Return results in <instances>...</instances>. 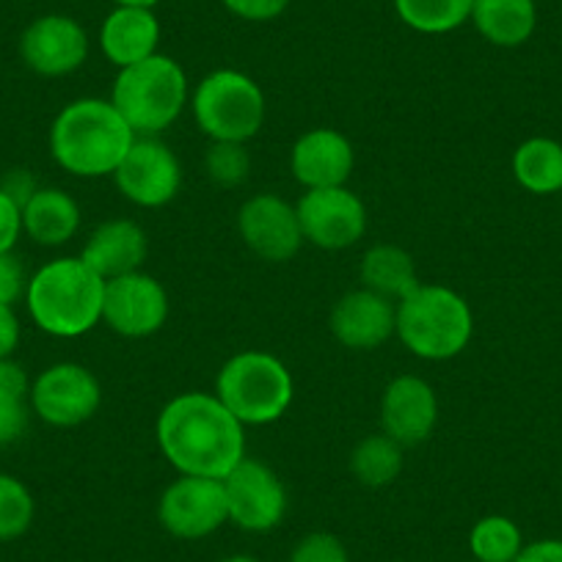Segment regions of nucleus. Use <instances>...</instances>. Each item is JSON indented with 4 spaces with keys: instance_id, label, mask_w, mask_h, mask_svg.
Returning <instances> with one entry per match:
<instances>
[{
    "instance_id": "nucleus-1",
    "label": "nucleus",
    "mask_w": 562,
    "mask_h": 562,
    "mask_svg": "<svg viewBox=\"0 0 562 562\" xmlns=\"http://www.w3.org/2000/svg\"><path fill=\"white\" fill-rule=\"evenodd\" d=\"M158 447L180 474L224 480L246 458V425L210 392H182L160 408Z\"/></svg>"
},
{
    "instance_id": "nucleus-2",
    "label": "nucleus",
    "mask_w": 562,
    "mask_h": 562,
    "mask_svg": "<svg viewBox=\"0 0 562 562\" xmlns=\"http://www.w3.org/2000/svg\"><path fill=\"white\" fill-rule=\"evenodd\" d=\"M135 133L111 100L80 97L61 108L50 127V155L67 175L83 180L113 177Z\"/></svg>"
},
{
    "instance_id": "nucleus-3",
    "label": "nucleus",
    "mask_w": 562,
    "mask_h": 562,
    "mask_svg": "<svg viewBox=\"0 0 562 562\" xmlns=\"http://www.w3.org/2000/svg\"><path fill=\"white\" fill-rule=\"evenodd\" d=\"M105 279L80 257H61L42 265L29 279L25 304L31 321L45 334L75 339L102 323Z\"/></svg>"
},
{
    "instance_id": "nucleus-4",
    "label": "nucleus",
    "mask_w": 562,
    "mask_h": 562,
    "mask_svg": "<svg viewBox=\"0 0 562 562\" xmlns=\"http://www.w3.org/2000/svg\"><path fill=\"white\" fill-rule=\"evenodd\" d=\"M394 315H397L394 337L416 359H456L472 342V306L461 293L445 284H419L414 293L397 301Z\"/></svg>"
},
{
    "instance_id": "nucleus-5",
    "label": "nucleus",
    "mask_w": 562,
    "mask_h": 562,
    "mask_svg": "<svg viewBox=\"0 0 562 562\" xmlns=\"http://www.w3.org/2000/svg\"><path fill=\"white\" fill-rule=\"evenodd\" d=\"M111 102L135 135H160L182 116L191 86L180 61L155 53L147 61L119 69Z\"/></svg>"
},
{
    "instance_id": "nucleus-6",
    "label": "nucleus",
    "mask_w": 562,
    "mask_h": 562,
    "mask_svg": "<svg viewBox=\"0 0 562 562\" xmlns=\"http://www.w3.org/2000/svg\"><path fill=\"white\" fill-rule=\"evenodd\" d=\"M215 397L243 425H273L293 405L295 383L288 364L268 350H240L221 364Z\"/></svg>"
},
{
    "instance_id": "nucleus-7",
    "label": "nucleus",
    "mask_w": 562,
    "mask_h": 562,
    "mask_svg": "<svg viewBox=\"0 0 562 562\" xmlns=\"http://www.w3.org/2000/svg\"><path fill=\"white\" fill-rule=\"evenodd\" d=\"M193 119L210 140L248 144L265 124V94L254 78L237 69L204 75L191 94Z\"/></svg>"
},
{
    "instance_id": "nucleus-8",
    "label": "nucleus",
    "mask_w": 562,
    "mask_h": 562,
    "mask_svg": "<svg viewBox=\"0 0 562 562\" xmlns=\"http://www.w3.org/2000/svg\"><path fill=\"white\" fill-rule=\"evenodd\" d=\"M113 182L135 207L158 210L180 193L182 164L160 135H135L133 147L113 171Z\"/></svg>"
},
{
    "instance_id": "nucleus-9",
    "label": "nucleus",
    "mask_w": 562,
    "mask_h": 562,
    "mask_svg": "<svg viewBox=\"0 0 562 562\" xmlns=\"http://www.w3.org/2000/svg\"><path fill=\"white\" fill-rule=\"evenodd\" d=\"M158 521L171 538L204 540L229 521L224 480L180 474L158 499Z\"/></svg>"
},
{
    "instance_id": "nucleus-10",
    "label": "nucleus",
    "mask_w": 562,
    "mask_h": 562,
    "mask_svg": "<svg viewBox=\"0 0 562 562\" xmlns=\"http://www.w3.org/2000/svg\"><path fill=\"white\" fill-rule=\"evenodd\" d=\"M31 408L53 428H78L100 411L102 386L94 372L75 361H58L31 383Z\"/></svg>"
},
{
    "instance_id": "nucleus-11",
    "label": "nucleus",
    "mask_w": 562,
    "mask_h": 562,
    "mask_svg": "<svg viewBox=\"0 0 562 562\" xmlns=\"http://www.w3.org/2000/svg\"><path fill=\"white\" fill-rule=\"evenodd\" d=\"M304 243L323 251H345L367 235V204L348 186L304 191L295 202Z\"/></svg>"
},
{
    "instance_id": "nucleus-12",
    "label": "nucleus",
    "mask_w": 562,
    "mask_h": 562,
    "mask_svg": "<svg viewBox=\"0 0 562 562\" xmlns=\"http://www.w3.org/2000/svg\"><path fill=\"white\" fill-rule=\"evenodd\" d=\"M169 293L153 273L116 276L105 281L102 323L124 339H147L158 334L169 321Z\"/></svg>"
},
{
    "instance_id": "nucleus-13",
    "label": "nucleus",
    "mask_w": 562,
    "mask_h": 562,
    "mask_svg": "<svg viewBox=\"0 0 562 562\" xmlns=\"http://www.w3.org/2000/svg\"><path fill=\"white\" fill-rule=\"evenodd\" d=\"M229 521L243 532H270L288 516V488L268 463L243 458L224 477Z\"/></svg>"
},
{
    "instance_id": "nucleus-14",
    "label": "nucleus",
    "mask_w": 562,
    "mask_h": 562,
    "mask_svg": "<svg viewBox=\"0 0 562 562\" xmlns=\"http://www.w3.org/2000/svg\"><path fill=\"white\" fill-rule=\"evenodd\" d=\"M237 235L265 262H290L304 246L295 204L276 193H257L237 210Z\"/></svg>"
},
{
    "instance_id": "nucleus-15",
    "label": "nucleus",
    "mask_w": 562,
    "mask_h": 562,
    "mask_svg": "<svg viewBox=\"0 0 562 562\" xmlns=\"http://www.w3.org/2000/svg\"><path fill=\"white\" fill-rule=\"evenodd\" d=\"M20 56L31 72L42 78H64L78 72L89 58V34L75 18L45 14L23 31Z\"/></svg>"
},
{
    "instance_id": "nucleus-16",
    "label": "nucleus",
    "mask_w": 562,
    "mask_h": 562,
    "mask_svg": "<svg viewBox=\"0 0 562 562\" xmlns=\"http://www.w3.org/2000/svg\"><path fill=\"white\" fill-rule=\"evenodd\" d=\"M439 425L436 389L419 375H397L381 394V430L403 447H419Z\"/></svg>"
},
{
    "instance_id": "nucleus-17",
    "label": "nucleus",
    "mask_w": 562,
    "mask_h": 562,
    "mask_svg": "<svg viewBox=\"0 0 562 562\" xmlns=\"http://www.w3.org/2000/svg\"><path fill=\"white\" fill-rule=\"evenodd\" d=\"M353 166V144L334 127L306 130L290 149V171L304 191L348 186Z\"/></svg>"
},
{
    "instance_id": "nucleus-18",
    "label": "nucleus",
    "mask_w": 562,
    "mask_h": 562,
    "mask_svg": "<svg viewBox=\"0 0 562 562\" xmlns=\"http://www.w3.org/2000/svg\"><path fill=\"white\" fill-rule=\"evenodd\" d=\"M397 304L383 295L359 288L345 293L334 304L328 326L334 339L348 350H378L394 337Z\"/></svg>"
},
{
    "instance_id": "nucleus-19",
    "label": "nucleus",
    "mask_w": 562,
    "mask_h": 562,
    "mask_svg": "<svg viewBox=\"0 0 562 562\" xmlns=\"http://www.w3.org/2000/svg\"><path fill=\"white\" fill-rule=\"evenodd\" d=\"M149 254V237L144 226L130 218H111L97 226L83 243L80 259L100 279L111 281L116 276L135 273L144 268Z\"/></svg>"
},
{
    "instance_id": "nucleus-20",
    "label": "nucleus",
    "mask_w": 562,
    "mask_h": 562,
    "mask_svg": "<svg viewBox=\"0 0 562 562\" xmlns=\"http://www.w3.org/2000/svg\"><path fill=\"white\" fill-rule=\"evenodd\" d=\"M160 23L153 9L113 7L100 25V50L113 67L124 69L158 53Z\"/></svg>"
},
{
    "instance_id": "nucleus-21",
    "label": "nucleus",
    "mask_w": 562,
    "mask_h": 562,
    "mask_svg": "<svg viewBox=\"0 0 562 562\" xmlns=\"http://www.w3.org/2000/svg\"><path fill=\"white\" fill-rule=\"evenodd\" d=\"M80 229V204L61 188H40L23 207V232L40 246L56 248Z\"/></svg>"
},
{
    "instance_id": "nucleus-22",
    "label": "nucleus",
    "mask_w": 562,
    "mask_h": 562,
    "mask_svg": "<svg viewBox=\"0 0 562 562\" xmlns=\"http://www.w3.org/2000/svg\"><path fill=\"white\" fill-rule=\"evenodd\" d=\"M359 281L361 288L383 295L392 304L403 301L422 284L414 257L392 243H378V246L367 248L359 262Z\"/></svg>"
},
{
    "instance_id": "nucleus-23",
    "label": "nucleus",
    "mask_w": 562,
    "mask_h": 562,
    "mask_svg": "<svg viewBox=\"0 0 562 562\" xmlns=\"http://www.w3.org/2000/svg\"><path fill=\"white\" fill-rule=\"evenodd\" d=\"M472 23L496 47H521L538 25L535 0H474Z\"/></svg>"
},
{
    "instance_id": "nucleus-24",
    "label": "nucleus",
    "mask_w": 562,
    "mask_h": 562,
    "mask_svg": "<svg viewBox=\"0 0 562 562\" xmlns=\"http://www.w3.org/2000/svg\"><path fill=\"white\" fill-rule=\"evenodd\" d=\"M513 177L535 196H551L562 191V144L546 135L521 140L513 153Z\"/></svg>"
},
{
    "instance_id": "nucleus-25",
    "label": "nucleus",
    "mask_w": 562,
    "mask_h": 562,
    "mask_svg": "<svg viewBox=\"0 0 562 562\" xmlns=\"http://www.w3.org/2000/svg\"><path fill=\"white\" fill-rule=\"evenodd\" d=\"M405 447L392 436L372 434L364 436L350 452V472L367 488H386L403 474Z\"/></svg>"
},
{
    "instance_id": "nucleus-26",
    "label": "nucleus",
    "mask_w": 562,
    "mask_h": 562,
    "mask_svg": "<svg viewBox=\"0 0 562 562\" xmlns=\"http://www.w3.org/2000/svg\"><path fill=\"white\" fill-rule=\"evenodd\" d=\"M474 0H394V12L416 34H450L472 20Z\"/></svg>"
},
{
    "instance_id": "nucleus-27",
    "label": "nucleus",
    "mask_w": 562,
    "mask_h": 562,
    "mask_svg": "<svg viewBox=\"0 0 562 562\" xmlns=\"http://www.w3.org/2000/svg\"><path fill=\"white\" fill-rule=\"evenodd\" d=\"M31 383L18 361L0 359V447L14 445L29 428Z\"/></svg>"
},
{
    "instance_id": "nucleus-28",
    "label": "nucleus",
    "mask_w": 562,
    "mask_h": 562,
    "mask_svg": "<svg viewBox=\"0 0 562 562\" xmlns=\"http://www.w3.org/2000/svg\"><path fill=\"white\" fill-rule=\"evenodd\" d=\"M521 549V527L502 513L483 516L469 532V551L477 562H516Z\"/></svg>"
},
{
    "instance_id": "nucleus-29",
    "label": "nucleus",
    "mask_w": 562,
    "mask_h": 562,
    "mask_svg": "<svg viewBox=\"0 0 562 562\" xmlns=\"http://www.w3.org/2000/svg\"><path fill=\"white\" fill-rule=\"evenodd\" d=\"M36 502L23 480L0 474V540H18L31 529Z\"/></svg>"
},
{
    "instance_id": "nucleus-30",
    "label": "nucleus",
    "mask_w": 562,
    "mask_h": 562,
    "mask_svg": "<svg viewBox=\"0 0 562 562\" xmlns=\"http://www.w3.org/2000/svg\"><path fill=\"white\" fill-rule=\"evenodd\" d=\"M204 171L207 180L218 188H240L251 175V153L248 144L235 140H210L204 153Z\"/></svg>"
},
{
    "instance_id": "nucleus-31",
    "label": "nucleus",
    "mask_w": 562,
    "mask_h": 562,
    "mask_svg": "<svg viewBox=\"0 0 562 562\" xmlns=\"http://www.w3.org/2000/svg\"><path fill=\"white\" fill-rule=\"evenodd\" d=\"M288 562H350V551L334 532H310L293 546Z\"/></svg>"
},
{
    "instance_id": "nucleus-32",
    "label": "nucleus",
    "mask_w": 562,
    "mask_h": 562,
    "mask_svg": "<svg viewBox=\"0 0 562 562\" xmlns=\"http://www.w3.org/2000/svg\"><path fill=\"white\" fill-rule=\"evenodd\" d=\"M29 290V276L14 251L0 254V304L14 306Z\"/></svg>"
},
{
    "instance_id": "nucleus-33",
    "label": "nucleus",
    "mask_w": 562,
    "mask_h": 562,
    "mask_svg": "<svg viewBox=\"0 0 562 562\" xmlns=\"http://www.w3.org/2000/svg\"><path fill=\"white\" fill-rule=\"evenodd\" d=\"M221 3L226 7V12L246 23H268V20L281 18L290 7V0H221Z\"/></svg>"
},
{
    "instance_id": "nucleus-34",
    "label": "nucleus",
    "mask_w": 562,
    "mask_h": 562,
    "mask_svg": "<svg viewBox=\"0 0 562 562\" xmlns=\"http://www.w3.org/2000/svg\"><path fill=\"white\" fill-rule=\"evenodd\" d=\"M20 232H23V210L7 191H0V254L14 251Z\"/></svg>"
},
{
    "instance_id": "nucleus-35",
    "label": "nucleus",
    "mask_w": 562,
    "mask_h": 562,
    "mask_svg": "<svg viewBox=\"0 0 562 562\" xmlns=\"http://www.w3.org/2000/svg\"><path fill=\"white\" fill-rule=\"evenodd\" d=\"M516 562H562V538H540L524 543Z\"/></svg>"
},
{
    "instance_id": "nucleus-36",
    "label": "nucleus",
    "mask_w": 562,
    "mask_h": 562,
    "mask_svg": "<svg viewBox=\"0 0 562 562\" xmlns=\"http://www.w3.org/2000/svg\"><path fill=\"white\" fill-rule=\"evenodd\" d=\"M0 191H7L9 196H12L14 202H18V207L23 210L25 202H29V199L34 196L36 191H40V186H36V180L29 175V171L18 169V171H12V175H9L7 180L0 182Z\"/></svg>"
},
{
    "instance_id": "nucleus-37",
    "label": "nucleus",
    "mask_w": 562,
    "mask_h": 562,
    "mask_svg": "<svg viewBox=\"0 0 562 562\" xmlns=\"http://www.w3.org/2000/svg\"><path fill=\"white\" fill-rule=\"evenodd\" d=\"M20 342V321L12 306L0 304V359H9Z\"/></svg>"
},
{
    "instance_id": "nucleus-38",
    "label": "nucleus",
    "mask_w": 562,
    "mask_h": 562,
    "mask_svg": "<svg viewBox=\"0 0 562 562\" xmlns=\"http://www.w3.org/2000/svg\"><path fill=\"white\" fill-rule=\"evenodd\" d=\"M116 7H144V9H153L158 7L160 0H113Z\"/></svg>"
},
{
    "instance_id": "nucleus-39",
    "label": "nucleus",
    "mask_w": 562,
    "mask_h": 562,
    "mask_svg": "<svg viewBox=\"0 0 562 562\" xmlns=\"http://www.w3.org/2000/svg\"><path fill=\"white\" fill-rule=\"evenodd\" d=\"M221 562H262V560L254 554H229V557H224Z\"/></svg>"
}]
</instances>
